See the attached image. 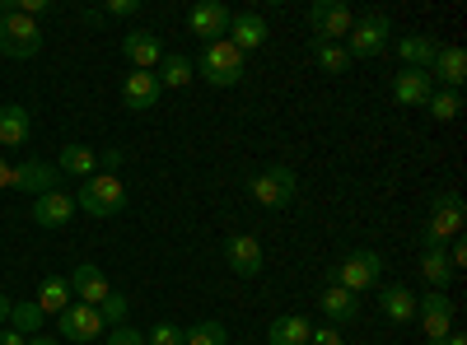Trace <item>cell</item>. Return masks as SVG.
<instances>
[{
  "mask_svg": "<svg viewBox=\"0 0 467 345\" xmlns=\"http://www.w3.org/2000/svg\"><path fill=\"white\" fill-rule=\"evenodd\" d=\"M0 52L10 61H28L43 52V28L19 15V0H0Z\"/></svg>",
  "mask_w": 467,
  "mask_h": 345,
  "instance_id": "cell-1",
  "label": "cell"
},
{
  "mask_svg": "<svg viewBox=\"0 0 467 345\" xmlns=\"http://www.w3.org/2000/svg\"><path fill=\"white\" fill-rule=\"evenodd\" d=\"M197 70H202V80H206L211 89H234V85L244 80L248 61H244V52L234 47L229 37H220V43H206V47H202Z\"/></svg>",
  "mask_w": 467,
  "mask_h": 345,
  "instance_id": "cell-2",
  "label": "cell"
},
{
  "mask_svg": "<svg viewBox=\"0 0 467 345\" xmlns=\"http://www.w3.org/2000/svg\"><path fill=\"white\" fill-rule=\"evenodd\" d=\"M383 280V257L379 252H346L341 261H332V271H327V285H341L350 294H365V289H379Z\"/></svg>",
  "mask_w": 467,
  "mask_h": 345,
  "instance_id": "cell-3",
  "label": "cell"
},
{
  "mask_svg": "<svg viewBox=\"0 0 467 345\" xmlns=\"http://www.w3.org/2000/svg\"><path fill=\"white\" fill-rule=\"evenodd\" d=\"M122 206H127V187H122L117 173H94V178H85L80 191H75V210H85L94 219H108Z\"/></svg>",
  "mask_w": 467,
  "mask_h": 345,
  "instance_id": "cell-4",
  "label": "cell"
},
{
  "mask_svg": "<svg viewBox=\"0 0 467 345\" xmlns=\"http://www.w3.org/2000/svg\"><path fill=\"white\" fill-rule=\"evenodd\" d=\"M462 234V197L453 187L435 191V201H431V224H425V248H444L449 238Z\"/></svg>",
  "mask_w": 467,
  "mask_h": 345,
  "instance_id": "cell-5",
  "label": "cell"
},
{
  "mask_svg": "<svg viewBox=\"0 0 467 345\" xmlns=\"http://www.w3.org/2000/svg\"><path fill=\"white\" fill-rule=\"evenodd\" d=\"M248 191H253V201H257V206L281 210V206H290V201H295L299 178H295V168H290V164H271V168H262V173L248 182Z\"/></svg>",
  "mask_w": 467,
  "mask_h": 345,
  "instance_id": "cell-6",
  "label": "cell"
},
{
  "mask_svg": "<svg viewBox=\"0 0 467 345\" xmlns=\"http://www.w3.org/2000/svg\"><path fill=\"white\" fill-rule=\"evenodd\" d=\"M388 43H393V19L388 15H365V19H356L350 24V33H346V52H350V61L356 56H379V52H388Z\"/></svg>",
  "mask_w": 467,
  "mask_h": 345,
  "instance_id": "cell-7",
  "label": "cell"
},
{
  "mask_svg": "<svg viewBox=\"0 0 467 345\" xmlns=\"http://www.w3.org/2000/svg\"><path fill=\"white\" fill-rule=\"evenodd\" d=\"M416 318H420V327H425V345H440L449 331H453V299L444 294V289H431L425 299H416Z\"/></svg>",
  "mask_w": 467,
  "mask_h": 345,
  "instance_id": "cell-8",
  "label": "cell"
},
{
  "mask_svg": "<svg viewBox=\"0 0 467 345\" xmlns=\"http://www.w3.org/2000/svg\"><path fill=\"white\" fill-rule=\"evenodd\" d=\"M229 19H234V10L224 0H197V5L187 10V28H192V37H202V43H220L229 33Z\"/></svg>",
  "mask_w": 467,
  "mask_h": 345,
  "instance_id": "cell-9",
  "label": "cell"
},
{
  "mask_svg": "<svg viewBox=\"0 0 467 345\" xmlns=\"http://www.w3.org/2000/svg\"><path fill=\"white\" fill-rule=\"evenodd\" d=\"M57 327H61V336L66 340H80V345H89V340H99L103 336V313L99 309H89V303H70L66 313H57Z\"/></svg>",
  "mask_w": 467,
  "mask_h": 345,
  "instance_id": "cell-10",
  "label": "cell"
},
{
  "mask_svg": "<svg viewBox=\"0 0 467 345\" xmlns=\"http://www.w3.org/2000/svg\"><path fill=\"white\" fill-rule=\"evenodd\" d=\"M308 24H314L318 43H337V37H346V33H350L356 15H350V5H341V0H318V5L308 10Z\"/></svg>",
  "mask_w": 467,
  "mask_h": 345,
  "instance_id": "cell-11",
  "label": "cell"
},
{
  "mask_svg": "<svg viewBox=\"0 0 467 345\" xmlns=\"http://www.w3.org/2000/svg\"><path fill=\"white\" fill-rule=\"evenodd\" d=\"M431 80H440V89H453V94H462V85H467V52L462 47H444L440 43V52H435V61H431Z\"/></svg>",
  "mask_w": 467,
  "mask_h": 345,
  "instance_id": "cell-12",
  "label": "cell"
},
{
  "mask_svg": "<svg viewBox=\"0 0 467 345\" xmlns=\"http://www.w3.org/2000/svg\"><path fill=\"white\" fill-rule=\"evenodd\" d=\"M122 56L131 61V70H154L164 61V43H160V33H150V28H131L122 37Z\"/></svg>",
  "mask_w": 467,
  "mask_h": 345,
  "instance_id": "cell-13",
  "label": "cell"
},
{
  "mask_svg": "<svg viewBox=\"0 0 467 345\" xmlns=\"http://www.w3.org/2000/svg\"><path fill=\"white\" fill-rule=\"evenodd\" d=\"M224 261H229L234 276L253 280V276H262V243H257L253 234H234V238L224 243Z\"/></svg>",
  "mask_w": 467,
  "mask_h": 345,
  "instance_id": "cell-14",
  "label": "cell"
},
{
  "mask_svg": "<svg viewBox=\"0 0 467 345\" xmlns=\"http://www.w3.org/2000/svg\"><path fill=\"white\" fill-rule=\"evenodd\" d=\"M10 187L28 191V197H43V191H57V187H61V173H57V164H43V159H28V164L10 168Z\"/></svg>",
  "mask_w": 467,
  "mask_h": 345,
  "instance_id": "cell-15",
  "label": "cell"
},
{
  "mask_svg": "<svg viewBox=\"0 0 467 345\" xmlns=\"http://www.w3.org/2000/svg\"><path fill=\"white\" fill-rule=\"evenodd\" d=\"M70 294H75V303H89V309H99V303L112 294V285H108V276L99 271L94 261H80L70 271Z\"/></svg>",
  "mask_w": 467,
  "mask_h": 345,
  "instance_id": "cell-16",
  "label": "cell"
},
{
  "mask_svg": "<svg viewBox=\"0 0 467 345\" xmlns=\"http://www.w3.org/2000/svg\"><path fill=\"white\" fill-rule=\"evenodd\" d=\"M75 219V197L70 191H43V197H33V224H43V228H61Z\"/></svg>",
  "mask_w": 467,
  "mask_h": 345,
  "instance_id": "cell-17",
  "label": "cell"
},
{
  "mask_svg": "<svg viewBox=\"0 0 467 345\" xmlns=\"http://www.w3.org/2000/svg\"><path fill=\"white\" fill-rule=\"evenodd\" d=\"M160 80H154V70H131L127 80H122V103L127 112H150L154 103H160Z\"/></svg>",
  "mask_w": 467,
  "mask_h": 345,
  "instance_id": "cell-18",
  "label": "cell"
},
{
  "mask_svg": "<svg viewBox=\"0 0 467 345\" xmlns=\"http://www.w3.org/2000/svg\"><path fill=\"white\" fill-rule=\"evenodd\" d=\"M431 94H435V80L425 70H411V66H402L398 70V80H393V98L402 103V107H425L431 103Z\"/></svg>",
  "mask_w": 467,
  "mask_h": 345,
  "instance_id": "cell-19",
  "label": "cell"
},
{
  "mask_svg": "<svg viewBox=\"0 0 467 345\" xmlns=\"http://www.w3.org/2000/svg\"><path fill=\"white\" fill-rule=\"evenodd\" d=\"M393 47H398L402 66H411V70H431V61H435V52H440V37H431V33H402Z\"/></svg>",
  "mask_w": 467,
  "mask_h": 345,
  "instance_id": "cell-20",
  "label": "cell"
},
{
  "mask_svg": "<svg viewBox=\"0 0 467 345\" xmlns=\"http://www.w3.org/2000/svg\"><path fill=\"white\" fill-rule=\"evenodd\" d=\"M224 37H229V43L248 56V47L257 52V47L266 43V19H262V15H253V10H244V15H234V19H229V33H224Z\"/></svg>",
  "mask_w": 467,
  "mask_h": 345,
  "instance_id": "cell-21",
  "label": "cell"
},
{
  "mask_svg": "<svg viewBox=\"0 0 467 345\" xmlns=\"http://www.w3.org/2000/svg\"><path fill=\"white\" fill-rule=\"evenodd\" d=\"M318 303H323V313H327L332 327H346V322L360 318V294H350V289H341V285H327Z\"/></svg>",
  "mask_w": 467,
  "mask_h": 345,
  "instance_id": "cell-22",
  "label": "cell"
},
{
  "mask_svg": "<svg viewBox=\"0 0 467 345\" xmlns=\"http://www.w3.org/2000/svg\"><path fill=\"white\" fill-rule=\"evenodd\" d=\"M28 131H33V117H28L24 103H5V107H0V145L19 149V145H28Z\"/></svg>",
  "mask_w": 467,
  "mask_h": 345,
  "instance_id": "cell-23",
  "label": "cell"
},
{
  "mask_svg": "<svg viewBox=\"0 0 467 345\" xmlns=\"http://www.w3.org/2000/svg\"><path fill=\"white\" fill-rule=\"evenodd\" d=\"M308 331H314V322H308V318L281 313L276 322L266 327V345H308Z\"/></svg>",
  "mask_w": 467,
  "mask_h": 345,
  "instance_id": "cell-24",
  "label": "cell"
},
{
  "mask_svg": "<svg viewBox=\"0 0 467 345\" xmlns=\"http://www.w3.org/2000/svg\"><path fill=\"white\" fill-rule=\"evenodd\" d=\"M379 309H383L388 322H411L416 318V294L407 285H388V289H379Z\"/></svg>",
  "mask_w": 467,
  "mask_h": 345,
  "instance_id": "cell-25",
  "label": "cell"
},
{
  "mask_svg": "<svg viewBox=\"0 0 467 345\" xmlns=\"http://www.w3.org/2000/svg\"><path fill=\"white\" fill-rule=\"evenodd\" d=\"M57 173L94 178V173H99V149H89V145H66L61 155H57Z\"/></svg>",
  "mask_w": 467,
  "mask_h": 345,
  "instance_id": "cell-26",
  "label": "cell"
},
{
  "mask_svg": "<svg viewBox=\"0 0 467 345\" xmlns=\"http://www.w3.org/2000/svg\"><path fill=\"white\" fill-rule=\"evenodd\" d=\"M70 299H75V294H70V280H66V276H47L43 285H37V299H33V303H37L43 313H66Z\"/></svg>",
  "mask_w": 467,
  "mask_h": 345,
  "instance_id": "cell-27",
  "label": "cell"
},
{
  "mask_svg": "<svg viewBox=\"0 0 467 345\" xmlns=\"http://www.w3.org/2000/svg\"><path fill=\"white\" fill-rule=\"evenodd\" d=\"M43 322H47V313L37 309V303H28V299L10 303V322L5 327H15L19 336H37V331H43Z\"/></svg>",
  "mask_w": 467,
  "mask_h": 345,
  "instance_id": "cell-28",
  "label": "cell"
},
{
  "mask_svg": "<svg viewBox=\"0 0 467 345\" xmlns=\"http://www.w3.org/2000/svg\"><path fill=\"white\" fill-rule=\"evenodd\" d=\"M420 276L431 280V289H449V280H453V266H449L444 248H425V257H420Z\"/></svg>",
  "mask_w": 467,
  "mask_h": 345,
  "instance_id": "cell-29",
  "label": "cell"
},
{
  "mask_svg": "<svg viewBox=\"0 0 467 345\" xmlns=\"http://www.w3.org/2000/svg\"><path fill=\"white\" fill-rule=\"evenodd\" d=\"M154 80H160V89H182V85L192 80V61H187V56H178V52H173V56L164 52L160 75H154Z\"/></svg>",
  "mask_w": 467,
  "mask_h": 345,
  "instance_id": "cell-30",
  "label": "cell"
},
{
  "mask_svg": "<svg viewBox=\"0 0 467 345\" xmlns=\"http://www.w3.org/2000/svg\"><path fill=\"white\" fill-rule=\"evenodd\" d=\"M314 61H318L327 75H346V70H350V52H346L341 43H318V37H314Z\"/></svg>",
  "mask_w": 467,
  "mask_h": 345,
  "instance_id": "cell-31",
  "label": "cell"
},
{
  "mask_svg": "<svg viewBox=\"0 0 467 345\" xmlns=\"http://www.w3.org/2000/svg\"><path fill=\"white\" fill-rule=\"evenodd\" d=\"M182 345H229V331L224 322H197L182 331Z\"/></svg>",
  "mask_w": 467,
  "mask_h": 345,
  "instance_id": "cell-32",
  "label": "cell"
},
{
  "mask_svg": "<svg viewBox=\"0 0 467 345\" xmlns=\"http://www.w3.org/2000/svg\"><path fill=\"white\" fill-rule=\"evenodd\" d=\"M425 107H431V117H440V122H453L458 112H462V94H453V89H435Z\"/></svg>",
  "mask_w": 467,
  "mask_h": 345,
  "instance_id": "cell-33",
  "label": "cell"
},
{
  "mask_svg": "<svg viewBox=\"0 0 467 345\" xmlns=\"http://www.w3.org/2000/svg\"><path fill=\"white\" fill-rule=\"evenodd\" d=\"M145 345H182V327H173V322H154V327L145 331Z\"/></svg>",
  "mask_w": 467,
  "mask_h": 345,
  "instance_id": "cell-34",
  "label": "cell"
},
{
  "mask_svg": "<svg viewBox=\"0 0 467 345\" xmlns=\"http://www.w3.org/2000/svg\"><path fill=\"white\" fill-rule=\"evenodd\" d=\"M99 313H103V322L122 327V322H127V299H122V294H108V299L99 303Z\"/></svg>",
  "mask_w": 467,
  "mask_h": 345,
  "instance_id": "cell-35",
  "label": "cell"
},
{
  "mask_svg": "<svg viewBox=\"0 0 467 345\" xmlns=\"http://www.w3.org/2000/svg\"><path fill=\"white\" fill-rule=\"evenodd\" d=\"M103 345H145V331H136V327H112L108 336H103Z\"/></svg>",
  "mask_w": 467,
  "mask_h": 345,
  "instance_id": "cell-36",
  "label": "cell"
},
{
  "mask_svg": "<svg viewBox=\"0 0 467 345\" xmlns=\"http://www.w3.org/2000/svg\"><path fill=\"white\" fill-rule=\"evenodd\" d=\"M308 345H346V336H341V327L323 322V327H314V331H308Z\"/></svg>",
  "mask_w": 467,
  "mask_h": 345,
  "instance_id": "cell-37",
  "label": "cell"
},
{
  "mask_svg": "<svg viewBox=\"0 0 467 345\" xmlns=\"http://www.w3.org/2000/svg\"><path fill=\"white\" fill-rule=\"evenodd\" d=\"M47 10H52V0H19V15L33 19V24H37V15H47Z\"/></svg>",
  "mask_w": 467,
  "mask_h": 345,
  "instance_id": "cell-38",
  "label": "cell"
},
{
  "mask_svg": "<svg viewBox=\"0 0 467 345\" xmlns=\"http://www.w3.org/2000/svg\"><path fill=\"white\" fill-rule=\"evenodd\" d=\"M140 5H136V0H108V5H103V15H112V19H127V15H136Z\"/></svg>",
  "mask_w": 467,
  "mask_h": 345,
  "instance_id": "cell-39",
  "label": "cell"
},
{
  "mask_svg": "<svg viewBox=\"0 0 467 345\" xmlns=\"http://www.w3.org/2000/svg\"><path fill=\"white\" fill-rule=\"evenodd\" d=\"M99 164H103V173H112L117 164H122V149H103V155H99Z\"/></svg>",
  "mask_w": 467,
  "mask_h": 345,
  "instance_id": "cell-40",
  "label": "cell"
},
{
  "mask_svg": "<svg viewBox=\"0 0 467 345\" xmlns=\"http://www.w3.org/2000/svg\"><path fill=\"white\" fill-rule=\"evenodd\" d=\"M0 345H28V336H19L15 327H0Z\"/></svg>",
  "mask_w": 467,
  "mask_h": 345,
  "instance_id": "cell-41",
  "label": "cell"
},
{
  "mask_svg": "<svg viewBox=\"0 0 467 345\" xmlns=\"http://www.w3.org/2000/svg\"><path fill=\"white\" fill-rule=\"evenodd\" d=\"M28 345H66L61 336H43V331H37V336H28Z\"/></svg>",
  "mask_w": 467,
  "mask_h": 345,
  "instance_id": "cell-42",
  "label": "cell"
},
{
  "mask_svg": "<svg viewBox=\"0 0 467 345\" xmlns=\"http://www.w3.org/2000/svg\"><path fill=\"white\" fill-rule=\"evenodd\" d=\"M10 303H15V299H5V294H0V327L10 322Z\"/></svg>",
  "mask_w": 467,
  "mask_h": 345,
  "instance_id": "cell-43",
  "label": "cell"
},
{
  "mask_svg": "<svg viewBox=\"0 0 467 345\" xmlns=\"http://www.w3.org/2000/svg\"><path fill=\"white\" fill-rule=\"evenodd\" d=\"M440 345H467V336H462V331H449V336H444Z\"/></svg>",
  "mask_w": 467,
  "mask_h": 345,
  "instance_id": "cell-44",
  "label": "cell"
},
{
  "mask_svg": "<svg viewBox=\"0 0 467 345\" xmlns=\"http://www.w3.org/2000/svg\"><path fill=\"white\" fill-rule=\"evenodd\" d=\"M5 187H10V164L0 159V191H5Z\"/></svg>",
  "mask_w": 467,
  "mask_h": 345,
  "instance_id": "cell-45",
  "label": "cell"
}]
</instances>
